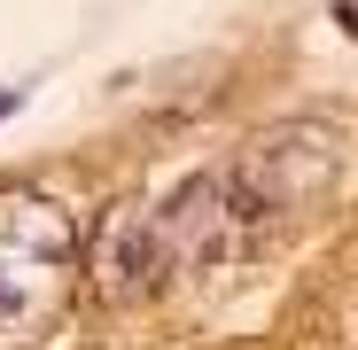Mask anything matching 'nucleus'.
Wrapping results in <instances>:
<instances>
[{
    "instance_id": "obj_1",
    "label": "nucleus",
    "mask_w": 358,
    "mask_h": 350,
    "mask_svg": "<svg viewBox=\"0 0 358 350\" xmlns=\"http://www.w3.org/2000/svg\"><path fill=\"white\" fill-rule=\"evenodd\" d=\"M78 233L31 187H0V350H31L71 304Z\"/></svg>"
},
{
    "instance_id": "obj_3",
    "label": "nucleus",
    "mask_w": 358,
    "mask_h": 350,
    "mask_svg": "<svg viewBox=\"0 0 358 350\" xmlns=\"http://www.w3.org/2000/svg\"><path fill=\"white\" fill-rule=\"evenodd\" d=\"M16 101H24V86H8V94H0V117H8V109H16Z\"/></svg>"
},
{
    "instance_id": "obj_2",
    "label": "nucleus",
    "mask_w": 358,
    "mask_h": 350,
    "mask_svg": "<svg viewBox=\"0 0 358 350\" xmlns=\"http://www.w3.org/2000/svg\"><path fill=\"white\" fill-rule=\"evenodd\" d=\"M335 24H343V31L358 39V0H335Z\"/></svg>"
}]
</instances>
